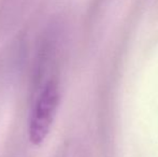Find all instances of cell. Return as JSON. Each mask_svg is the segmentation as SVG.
<instances>
[{
  "label": "cell",
  "instance_id": "cell-1",
  "mask_svg": "<svg viewBox=\"0 0 158 157\" xmlns=\"http://www.w3.org/2000/svg\"><path fill=\"white\" fill-rule=\"evenodd\" d=\"M59 102V88L55 80L44 85L32 108L29 121V139L33 144L45 140L54 121Z\"/></svg>",
  "mask_w": 158,
  "mask_h": 157
}]
</instances>
